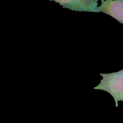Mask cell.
Here are the masks:
<instances>
[{"label":"cell","instance_id":"cell-1","mask_svg":"<svg viewBox=\"0 0 123 123\" xmlns=\"http://www.w3.org/2000/svg\"><path fill=\"white\" fill-rule=\"evenodd\" d=\"M103 79L94 89L103 90L109 93L114 98L116 106L118 101H123V69L110 74H100Z\"/></svg>","mask_w":123,"mask_h":123},{"label":"cell","instance_id":"cell-3","mask_svg":"<svg viewBox=\"0 0 123 123\" xmlns=\"http://www.w3.org/2000/svg\"><path fill=\"white\" fill-rule=\"evenodd\" d=\"M64 8L72 11L98 12V0H55Z\"/></svg>","mask_w":123,"mask_h":123},{"label":"cell","instance_id":"cell-2","mask_svg":"<svg viewBox=\"0 0 123 123\" xmlns=\"http://www.w3.org/2000/svg\"><path fill=\"white\" fill-rule=\"evenodd\" d=\"M101 2L98 12L110 15L123 24V0H101Z\"/></svg>","mask_w":123,"mask_h":123}]
</instances>
